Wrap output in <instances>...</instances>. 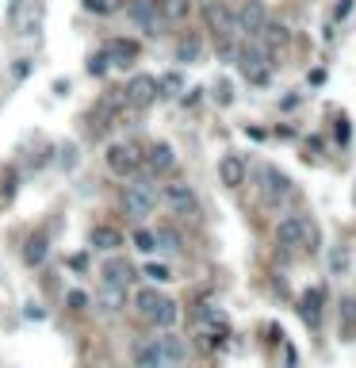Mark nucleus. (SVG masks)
<instances>
[{"label":"nucleus","mask_w":356,"mask_h":368,"mask_svg":"<svg viewBox=\"0 0 356 368\" xmlns=\"http://www.w3.org/2000/svg\"><path fill=\"white\" fill-rule=\"evenodd\" d=\"M292 181H287L280 169H272V165H265L260 169V196H265V203L268 207H284L287 200H292Z\"/></svg>","instance_id":"423d86ee"},{"label":"nucleus","mask_w":356,"mask_h":368,"mask_svg":"<svg viewBox=\"0 0 356 368\" xmlns=\"http://www.w3.org/2000/svg\"><path fill=\"white\" fill-rule=\"evenodd\" d=\"M276 242L284 245V250H318V226L314 219H306V215H284L276 226Z\"/></svg>","instance_id":"f03ea898"},{"label":"nucleus","mask_w":356,"mask_h":368,"mask_svg":"<svg viewBox=\"0 0 356 368\" xmlns=\"http://www.w3.org/2000/svg\"><path fill=\"white\" fill-rule=\"evenodd\" d=\"M104 162H108L111 173H115V177H123V181H130V177H138V173H142V154H138L134 146H127V143L108 146Z\"/></svg>","instance_id":"39448f33"},{"label":"nucleus","mask_w":356,"mask_h":368,"mask_svg":"<svg viewBox=\"0 0 356 368\" xmlns=\"http://www.w3.org/2000/svg\"><path fill=\"white\" fill-rule=\"evenodd\" d=\"M161 12H165V23H180L192 16V0H161Z\"/></svg>","instance_id":"412c9836"},{"label":"nucleus","mask_w":356,"mask_h":368,"mask_svg":"<svg viewBox=\"0 0 356 368\" xmlns=\"http://www.w3.org/2000/svg\"><path fill=\"white\" fill-rule=\"evenodd\" d=\"M330 272L333 277H345V272H349V250H345V245H333L330 250Z\"/></svg>","instance_id":"4be33fe9"},{"label":"nucleus","mask_w":356,"mask_h":368,"mask_svg":"<svg viewBox=\"0 0 356 368\" xmlns=\"http://www.w3.org/2000/svg\"><path fill=\"white\" fill-rule=\"evenodd\" d=\"M161 364H168V361H165L161 345H157V338H149V342L134 345V368H161Z\"/></svg>","instance_id":"f3484780"},{"label":"nucleus","mask_w":356,"mask_h":368,"mask_svg":"<svg viewBox=\"0 0 356 368\" xmlns=\"http://www.w3.org/2000/svg\"><path fill=\"white\" fill-rule=\"evenodd\" d=\"M100 277H104V284H111V288H127V291H130V284H134V269H130L127 261H119V257L104 261Z\"/></svg>","instance_id":"f8f14e48"},{"label":"nucleus","mask_w":356,"mask_h":368,"mask_svg":"<svg viewBox=\"0 0 356 368\" xmlns=\"http://www.w3.org/2000/svg\"><path fill=\"white\" fill-rule=\"evenodd\" d=\"M203 20H207V27L219 35V39H234V35H241L234 8H226L222 0H211V4H203Z\"/></svg>","instance_id":"6e6552de"},{"label":"nucleus","mask_w":356,"mask_h":368,"mask_svg":"<svg viewBox=\"0 0 356 368\" xmlns=\"http://www.w3.org/2000/svg\"><path fill=\"white\" fill-rule=\"evenodd\" d=\"M42 257H46V238H31V242H27V250H23V261H27V265H39Z\"/></svg>","instance_id":"b1692460"},{"label":"nucleus","mask_w":356,"mask_h":368,"mask_svg":"<svg viewBox=\"0 0 356 368\" xmlns=\"http://www.w3.org/2000/svg\"><path fill=\"white\" fill-rule=\"evenodd\" d=\"M352 318H356V299L345 296V299H341V330H345V334L352 330Z\"/></svg>","instance_id":"bb28decb"},{"label":"nucleus","mask_w":356,"mask_h":368,"mask_svg":"<svg viewBox=\"0 0 356 368\" xmlns=\"http://www.w3.org/2000/svg\"><path fill=\"white\" fill-rule=\"evenodd\" d=\"M96 307L104 311V315H119V311L127 307V288L104 284V288H100V296H96Z\"/></svg>","instance_id":"6ab92c4d"},{"label":"nucleus","mask_w":356,"mask_h":368,"mask_svg":"<svg viewBox=\"0 0 356 368\" xmlns=\"http://www.w3.org/2000/svg\"><path fill=\"white\" fill-rule=\"evenodd\" d=\"M84 8H88V12H96V16H111V12H119V8H123V0H84Z\"/></svg>","instance_id":"393cba45"},{"label":"nucleus","mask_w":356,"mask_h":368,"mask_svg":"<svg viewBox=\"0 0 356 368\" xmlns=\"http://www.w3.org/2000/svg\"><path fill=\"white\" fill-rule=\"evenodd\" d=\"M219 181L226 184V188H238L241 181H246V162H241L238 154H226L219 162Z\"/></svg>","instance_id":"a211bd4d"},{"label":"nucleus","mask_w":356,"mask_h":368,"mask_svg":"<svg viewBox=\"0 0 356 368\" xmlns=\"http://www.w3.org/2000/svg\"><path fill=\"white\" fill-rule=\"evenodd\" d=\"M161 368H180V364H161Z\"/></svg>","instance_id":"f704fd0d"},{"label":"nucleus","mask_w":356,"mask_h":368,"mask_svg":"<svg viewBox=\"0 0 356 368\" xmlns=\"http://www.w3.org/2000/svg\"><path fill=\"white\" fill-rule=\"evenodd\" d=\"M154 238H157V250H168V253H176V250L184 245V242H180V234L168 230V226H161V230H157Z\"/></svg>","instance_id":"5701e85b"},{"label":"nucleus","mask_w":356,"mask_h":368,"mask_svg":"<svg viewBox=\"0 0 356 368\" xmlns=\"http://www.w3.org/2000/svg\"><path fill=\"white\" fill-rule=\"evenodd\" d=\"M134 250H142V253H154L157 250V238L149 230H134Z\"/></svg>","instance_id":"c85d7f7f"},{"label":"nucleus","mask_w":356,"mask_h":368,"mask_svg":"<svg viewBox=\"0 0 356 368\" xmlns=\"http://www.w3.org/2000/svg\"><path fill=\"white\" fill-rule=\"evenodd\" d=\"M146 277L154 280V284H168V280H173V272H168V265H157V261H149V265H146Z\"/></svg>","instance_id":"cd10ccee"},{"label":"nucleus","mask_w":356,"mask_h":368,"mask_svg":"<svg viewBox=\"0 0 356 368\" xmlns=\"http://www.w3.org/2000/svg\"><path fill=\"white\" fill-rule=\"evenodd\" d=\"M127 104L130 108H149L157 96H161V89H157V77H149V73H138V77H130L127 84Z\"/></svg>","instance_id":"9d476101"},{"label":"nucleus","mask_w":356,"mask_h":368,"mask_svg":"<svg viewBox=\"0 0 356 368\" xmlns=\"http://www.w3.org/2000/svg\"><path fill=\"white\" fill-rule=\"evenodd\" d=\"M157 345H161V353H165L168 364H184V361H188V342H184L180 334H173V330H165V334L157 338Z\"/></svg>","instance_id":"4468645a"},{"label":"nucleus","mask_w":356,"mask_h":368,"mask_svg":"<svg viewBox=\"0 0 356 368\" xmlns=\"http://www.w3.org/2000/svg\"><path fill=\"white\" fill-rule=\"evenodd\" d=\"M234 16H238V31H241V35H257L260 27H265V20H268L260 0H246V4H241Z\"/></svg>","instance_id":"9b49d317"},{"label":"nucleus","mask_w":356,"mask_h":368,"mask_svg":"<svg viewBox=\"0 0 356 368\" xmlns=\"http://www.w3.org/2000/svg\"><path fill=\"white\" fill-rule=\"evenodd\" d=\"M314 303H318V291H306V296H303V318H306V323H318V311H314Z\"/></svg>","instance_id":"c756f323"},{"label":"nucleus","mask_w":356,"mask_h":368,"mask_svg":"<svg viewBox=\"0 0 356 368\" xmlns=\"http://www.w3.org/2000/svg\"><path fill=\"white\" fill-rule=\"evenodd\" d=\"M88 73H92V77H104V73H108V54H92Z\"/></svg>","instance_id":"7c9ffc66"},{"label":"nucleus","mask_w":356,"mask_h":368,"mask_svg":"<svg viewBox=\"0 0 356 368\" xmlns=\"http://www.w3.org/2000/svg\"><path fill=\"white\" fill-rule=\"evenodd\" d=\"M161 200L173 207L176 215H200V200H195V188L184 181H168L161 188Z\"/></svg>","instance_id":"1a4fd4ad"},{"label":"nucleus","mask_w":356,"mask_h":368,"mask_svg":"<svg viewBox=\"0 0 356 368\" xmlns=\"http://www.w3.org/2000/svg\"><path fill=\"white\" fill-rule=\"evenodd\" d=\"M268 58H272V50L260 46V43L238 46V69L246 73V81H253V84H268Z\"/></svg>","instance_id":"20e7f679"},{"label":"nucleus","mask_w":356,"mask_h":368,"mask_svg":"<svg viewBox=\"0 0 356 368\" xmlns=\"http://www.w3.org/2000/svg\"><path fill=\"white\" fill-rule=\"evenodd\" d=\"M88 242H92V250H100V253H115L119 245H123V234L115 230V226H108V223H100V226H92V234H88Z\"/></svg>","instance_id":"ddd939ff"},{"label":"nucleus","mask_w":356,"mask_h":368,"mask_svg":"<svg viewBox=\"0 0 356 368\" xmlns=\"http://www.w3.org/2000/svg\"><path fill=\"white\" fill-rule=\"evenodd\" d=\"M257 39H260V46H268V50H284V46L292 43V31L276 20H265V27L257 31Z\"/></svg>","instance_id":"dca6fc26"},{"label":"nucleus","mask_w":356,"mask_h":368,"mask_svg":"<svg viewBox=\"0 0 356 368\" xmlns=\"http://www.w3.org/2000/svg\"><path fill=\"white\" fill-rule=\"evenodd\" d=\"M84 303H88V296H84V291H69V307L73 311H84Z\"/></svg>","instance_id":"72a5a7b5"},{"label":"nucleus","mask_w":356,"mask_h":368,"mask_svg":"<svg viewBox=\"0 0 356 368\" xmlns=\"http://www.w3.org/2000/svg\"><path fill=\"white\" fill-rule=\"evenodd\" d=\"M23 8H27V0H12V27H20V20H23Z\"/></svg>","instance_id":"473e14b6"},{"label":"nucleus","mask_w":356,"mask_h":368,"mask_svg":"<svg viewBox=\"0 0 356 368\" xmlns=\"http://www.w3.org/2000/svg\"><path fill=\"white\" fill-rule=\"evenodd\" d=\"M104 54H108V62H111V65H130V62L138 58V43H127V39H111Z\"/></svg>","instance_id":"aec40b11"},{"label":"nucleus","mask_w":356,"mask_h":368,"mask_svg":"<svg viewBox=\"0 0 356 368\" xmlns=\"http://www.w3.org/2000/svg\"><path fill=\"white\" fill-rule=\"evenodd\" d=\"M195 54H200V43H180V50H176V58H180V62H192Z\"/></svg>","instance_id":"2f4dec72"},{"label":"nucleus","mask_w":356,"mask_h":368,"mask_svg":"<svg viewBox=\"0 0 356 368\" xmlns=\"http://www.w3.org/2000/svg\"><path fill=\"white\" fill-rule=\"evenodd\" d=\"M157 89H161V96H176V92L184 89V77H180V73H168V77L157 81Z\"/></svg>","instance_id":"a878e982"},{"label":"nucleus","mask_w":356,"mask_h":368,"mask_svg":"<svg viewBox=\"0 0 356 368\" xmlns=\"http://www.w3.org/2000/svg\"><path fill=\"white\" fill-rule=\"evenodd\" d=\"M127 16L142 27L146 35H157L165 27V12H161V0H127Z\"/></svg>","instance_id":"0eeeda50"},{"label":"nucleus","mask_w":356,"mask_h":368,"mask_svg":"<svg viewBox=\"0 0 356 368\" xmlns=\"http://www.w3.org/2000/svg\"><path fill=\"white\" fill-rule=\"evenodd\" d=\"M134 311L146 318V323H154V326H161V330H173L176 318H180L176 303L168 296H161L157 288H142V291H138V296H134Z\"/></svg>","instance_id":"f257e3e1"},{"label":"nucleus","mask_w":356,"mask_h":368,"mask_svg":"<svg viewBox=\"0 0 356 368\" xmlns=\"http://www.w3.org/2000/svg\"><path fill=\"white\" fill-rule=\"evenodd\" d=\"M142 162H146L149 173H168V169L176 165V154H173V146H168V143H154Z\"/></svg>","instance_id":"2eb2a0df"},{"label":"nucleus","mask_w":356,"mask_h":368,"mask_svg":"<svg viewBox=\"0 0 356 368\" xmlns=\"http://www.w3.org/2000/svg\"><path fill=\"white\" fill-rule=\"evenodd\" d=\"M157 188L149 177H130V184L123 188V211L130 215V219H146V215L157 211Z\"/></svg>","instance_id":"7ed1b4c3"}]
</instances>
